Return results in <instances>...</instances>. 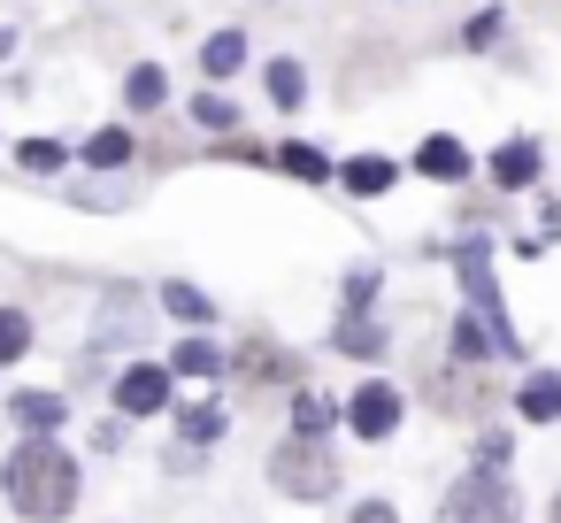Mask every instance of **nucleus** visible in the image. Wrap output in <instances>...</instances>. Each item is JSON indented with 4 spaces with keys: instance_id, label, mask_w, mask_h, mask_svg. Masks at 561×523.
Listing matches in <instances>:
<instances>
[{
    "instance_id": "nucleus-1",
    "label": "nucleus",
    "mask_w": 561,
    "mask_h": 523,
    "mask_svg": "<svg viewBox=\"0 0 561 523\" xmlns=\"http://www.w3.org/2000/svg\"><path fill=\"white\" fill-rule=\"evenodd\" d=\"M0 485H9V500H16L32 523H55V515H70V508H78V462L55 446V431H32V439L9 454Z\"/></svg>"
},
{
    "instance_id": "nucleus-2",
    "label": "nucleus",
    "mask_w": 561,
    "mask_h": 523,
    "mask_svg": "<svg viewBox=\"0 0 561 523\" xmlns=\"http://www.w3.org/2000/svg\"><path fill=\"white\" fill-rule=\"evenodd\" d=\"M270 469H277V492H293V500H331L339 492V469H331V454L316 439H285Z\"/></svg>"
},
{
    "instance_id": "nucleus-3",
    "label": "nucleus",
    "mask_w": 561,
    "mask_h": 523,
    "mask_svg": "<svg viewBox=\"0 0 561 523\" xmlns=\"http://www.w3.org/2000/svg\"><path fill=\"white\" fill-rule=\"evenodd\" d=\"M346 423H354L362 439H385V431L400 423V393H392V385H362V393L346 400Z\"/></svg>"
},
{
    "instance_id": "nucleus-4",
    "label": "nucleus",
    "mask_w": 561,
    "mask_h": 523,
    "mask_svg": "<svg viewBox=\"0 0 561 523\" xmlns=\"http://www.w3.org/2000/svg\"><path fill=\"white\" fill-rule=\"evenodd\" d=\"M170 400V377L162 369H124V385H116V408H131V416H154Z\"/></svg>"
},
{
    "instance_id": "nucleus-5",
    "label": "nucleus",
    "mask_w": 561,
    "mask_h": 523,
    "mask_svg": "<svg viewBox=\"0 0 561 523\" xmlns=\"http://www.w3.org/2000/svg\"><path fill=\"white\" fill-rule=\"evenodd\" d=\"M9 408H16L24 431H55V423H62V400H55V393H16Z\"/></svg>"
},
{
    "instance_id": "nucleus-6",
    "label": "nucleus",
    "mask_w": 561,
    "mask_h": 523,
    "mask_svg": "<svg viewBox=\"0 0 561 523\" xmlns=\"http://www.w3.org/2000/svg\"><path fill=\"white\" fill-rule=\"evenodd\" d=\"M523 416H530V423H553V416H561V377H530V385H523Z\"/></svg>"
},
{
    "instance_id": "nucleus-7",
    "label": "nucleus",
    "mask_w": 561,
    "mask_h": 523,
    "mask_svg": "<svg viewBox=\"0 0 561 523\" xmlns=\"http://www.w3.org/2000/svg\"><path fill=\"white\" fill-rule=\"evenodd\" d=\"M415 162H423L431 178H461V170H469V155H461L454 139H423V155H415Z\"/></svg>"
},
{
    "instance_id": "nucleus-8",
    "label": "nucleus",
    "mask_w": 561,
    "mask_h": 523,
    "mask_svg": "<svg viewBox=\"0 0 561 523\" xmlns=\"http://www.w3.org/2000/svg\"><path fill=\"white\" fill-rule=\"evenodd\" d=\"M530 170H538V155H530L523 139H515V147H507V155L492 162V178H500V185H530Z\"/></svg>"
},
{
    "instance_id": "nucleus-9",
    "label": "nucleus",
    "mask_w": 561,
    "mask_h": 523,
    "mask_svg": "<svg viewBox=\"0 0 561 523\" xmlns=\"http://www.w3.org/2000/svg\"><path fill=\"white\" fill-rule=\"evenodd\" d=\"M24 346H32V323H24L16 308H0V362H16Z\"/></svg>"
},
{
    "instance_id": "nucleus-10",
    "label": "nucleus",
    "mask_w": 561,
    "mask_h": 523,
    "mask_svg": "<svg viewBox=\"0 0 561 523\" xmlns=\"http://www.w3.org/2000/svg\"><path fill=\"white\" fill-rule=\"evenodd\" d=\"M239 55H247L239 39H208V78H231V70H239Z\"/></svg>"
},
{
    "instance_id": "nucleus-11",
    "label": "nucleus",
    "mask_w": 561,
    "mask_h": 523,
    "mask_svg": "<svg viewBox=\"0 0 561 523\" xmlns=\"http://www.w3.org/2000/svg\"><path fill=\"white\" fill-rule=\"evenodd\" d=\"M93 162H101V170L131 162V139H124V132H101V139H93Z\"/></svg>"
},
{
    "instance_id": "nucleus-12",
    "label": "nucleus",
    "mask_w": 561,
    "mask_h": 523,
    "mask_svg": "<svg viewBox=\"0 0 561 523\" xmlns=\"http://www.w3.org/2000/svg\"><path fill=\"white\" fill-rule=\"evenodd\" d=\"M346 185H354V193H385V185H392V170H385V162H354V170H346Z\"/></svg>"
},
{
    "instance_id": "nucleus-13",
    "label": "nucleus",
    "mask_w": 561,
    "mask_h": 523,
    "mask_svg": "<svg viewBox=\"0 0 561 523\" xmlns=\"http://www.w3.org/2000/svg\"><path fill=\"white\" fill-rule=\"evenodd\" d=\"M131 101L139 109H162V70H131Z\"/></svg>"
},
{
    "instance_id": "nucleus-14",
    "label": "nucleus",
    "mask_w": 561,
    "mask_h": 523,
    "mask_svg": "<svg viewBox=\"0 0 561 523\" xmlns=\"http://www.w3.org/2000/svg\"><path fill=\"white\" fill-rule=\"evenodd\" d=\"M277 162H285V170H293V178H323V155H316V147H285V155H277Z\"/></svg>"
},
{
    "instance_id": "nucleus-15",
    "label": "nucleus",
    "mask_w": 561,
    "mask_h": 523,
    "mask_svg": "<svg viewBox=\"0 0 561 523\" xmlns=\"http://www.w3.org/2000/svg\"><path fill=\"white\" fill-rule=\"evenodd\" d=\"M270 93L293 109V93H300V70H293V62H277V70H270Z\"/></svg>"
},
{
    "instance_id": "nucleus-16",
    "label": "nucleus",
    "mask_w": 561,
    "mask_h": 523,
    "mask_svg": "<svg viewBox=\"0 0 561 523\" xmlns=\"http://www.w3.org/2000/svg\"><path fill=\"white\" fill-rule=\"evenodd\" d=\"M55 162H62V147H47V139L24 147V170H55Z\"/></svg>"
},
{
    "instance_id": "nucleus-17",
    "label": "nucleus",
    "mask_w": 561,
    "mask_h": 523,
    "mask_svg": "<svg viewBox=\"0 0 561 523\" xmlns=\"http://www.w3.org/2000/svg\"><path fill=\"white\" fill-rule=\"evenodd\" d=\"M354 523H400V515H392V508H385V500H369V508H362V515H354Z\"/></svg>"
},
{
    "instance_id": "nucleus-18",
    "label": "nucleus",
    "mask_w": 561,
    "mask_h": 523,
    "mask_svg": "<svg viewBox=\"0 0 561 523\" xmlns=\"http://www.w3.org/2000/svg\"><path fill=\"white\" fill-rule=\"evenodd\" d=\"M553 523H561V508H553Z\"/></svg>"
}]
</instances>
